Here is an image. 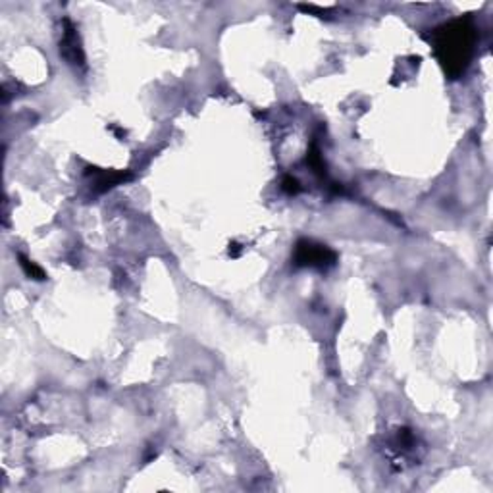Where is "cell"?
<instances>
[{"instance_id": "6da1fadb", "label": "cell", "mask_w": 493, "mask_h": 493, "mask_svg": "<svg viewBox=\"0 0 493 493\" xmlns=\"http://www.w3.org/2000/svg\"><path fill=\"white\" fill-rule=\"evenodd\" d=\"M474 31L467 21H453L437 33V54L449 72L459 73L465 70L472 51Z\"/></svg>"}, {"instance_id": "7a4b0ae2", "label": "cell", "mask_w": 493, "mask_h": 493, "mask_svg": "<svg viewBox=\"0 0 493 493\" xmlns=\"http://www.w3.org/2000/svg\"><path fill=\"white\" fill-rule=\"evenodd\" d=\"M336 260V254L324 245H316L312 241H301L295 251V262L299 266H328Z\"/></svg>"}, {"instance_id": "3957f363", "label": "cell", "mask_w": 493, "mask_h": 493, "mask_svg": "<svg viewBox=\"0 0 493 493\" xmlns=\"http://www.w3.org/2000/svg\"><path fill=\"white\" fill-rule=\"evenodd\" d=\"M62 51H64V56L73 64H83V56H81V48L78 45V37L73 29H68L66 31V37L62 41Z\"/></svg>"}, {"instance_id": "277c9868", "label": "cell", "mask_w": 493, "mask_h": 493, "mask_svg": "<svg viewBox=\"0 0 493 493\" xmlns=\"http://www.w3.org/2000/svg\"><path fill=\"white\" fill-rule=\"evenodd\" d=\"M20 264H21V268L26 270V274L29 276V278H35V279H43L45 278V274H43V270H41L39 266H35L33 262H29L27 259H24V256H20Z\"/></svg>"}]
</instances>
